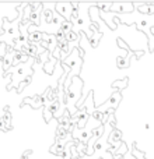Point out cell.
Returning a JSON list of instances; mask_svg holds the SVG:
<instances>
[{
    "instance_id": "cell-1",
    "label": "cell",
    "mask_w": 154,
    "mask_h": 159,
    "mask_svg": "<svg viewBox=\"0 0 154 159\" xmlns=\"http://www.w3.org/2000/svg\"><path fill=\"white\" fill-rule=\"evenodd\" d=\"M135 6L139 7V13H142L143 16L154 14V4H135Z\"/></svg>"
},
{
    "instance_id": "cell-2",
    "label": "cell",
    "mask_w": 154,
    "mask_h": 159,
    "mask_svg": "<svg viewBox=\"0 0 154 159\" xmlns=\"http://www.w3.org/2000/svg\"><path fill=\"white\" fill-rule=\"evenodd\" d=\"M144 129L149 130V129H150V124H149V123H146V124H144Z\"/></svg>"
}]
</instances>
